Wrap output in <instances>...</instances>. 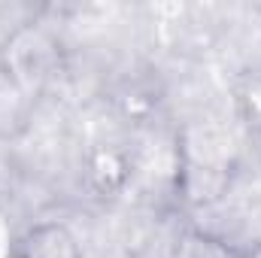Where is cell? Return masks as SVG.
<instances>
[{
    "mask_svg": "<svg viewBox=\"0 0 261 258\" xmlns=\"http://www.w3.org/2000/svg\"><path fill=\"white\" fill-rule=\"evenodd\" d=\"M15 258H85L76 234L64 222H37L31 225L18 243Z\"/></svg>",
    "mask_w": 261,
    "mask_h": 258,
    "instance_id": "cell-2",
    "label": "cell"
},
{
    "mask_svg": "<svg viewBox=\"0 0 261 258\" xmlns=\"http://www.w3.org/2000/svg\"><path fill=\"white\" fill-rule=\"evenodd\" d=\"M64 64L61 37L43 21L15 24L0 43V73L21 94H40Z\"/></svg>",
    "mask_w": 261,
    "mask_h": 258,
    "instance_id": "cell-1",
    "label": "cell"
}]
</instances>
